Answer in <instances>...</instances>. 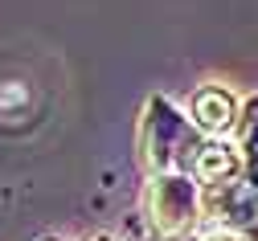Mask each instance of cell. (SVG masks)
Instances as JSON below:
<instances>
[{
	"label": "cell",
	"instance_id": "cell-10",
	"mask_svg": "<svg viewBox=\"0 0 258 241\" xmlns=\"http://www.w3.org/2000/svg\"><path fill=\"white\" fill-rule=\"evenodd\" d=\"M45 241H57V237H45Z\"/></svg>",
	"mask_w": 258,
	"mask_h": 241
},
{
	"label": "cell",
	"instance_id": "cell-4",
	"mask_svg": "<svg viewBox=\"0 0 258 241\" xmlns=\"http://www.w3.org/2000/svg\"><path fill=\"white\" fill-rule=\"evenodd\" d=\"M192 127H197L205 139H225L230 131H238V102L234 94L225 90V86H201L197 94H192Z\"/></svg>",
	"mask_w": 258,
	"mask_h": 241
},
{
	"label": "cell",
	"instance_id": "cell-8",
	"mask_svg": "<svg viewBox=\"0 0 258 241\" xmlns=\"http://www.w3.org/2000/svg\"><path fill=\"white\" fill-rule=\"evenodd\" d=\"M246 180L258 188V159H246Z\"/></svg>",
	"mask_w": 258,
	"mask_h": 241
},
{
	"label": "cell",
	"instance_id": "cell-11",
	"mask_svg": "<svg viewBox=\"0 0 258 241\" xmlns=\"http://www.w3.org/2000/svg\"><path fill=\"white\" fill-rule=\"evenodd\" d=\"M254 237H258V229H254Z\"/></svg>",
	"mask_w": 258,
	"mask_h": 241
},
{
	"label": "cell",
	"instance_id": "cell-9",
	"mask_svg": "<svg viewBox=\"0 0 258 241\" xmlns=\"http://www.w3.org/2000/svg\"><path fill=\"white\" fill-rule=\"evenodd\" d=\"M90 241H115V237H90Z\"/></svg>",
	"mask_w": 258,
	"mask_h": 241
},
{
	"label": "cell",
	"instance_id": "cell-7",
	"mask_svg": "<svg viewBox=\"0 0 258 241\" xmlns=\"http://www.w3.org/2000/svg\"><path fill=\"white\" fill-rule=\"evenodd\" d=\"M205 241H258L254 233H242V229H209Z\"/></svg>",
	"mask_w": 258,
	"mask_h": 241
},
{
	"label": "cell",
	"instance_id": "cell-1",
	"mask_svg": "<svg viewBox=\"0 0 258 241\" xmlns=\"http://www.w3.org/2000/svg\"><path fill=\"white\" fill-rule=\"evenodd\" d=\"M205 147V135L184 119L164 94H152L140 115V159L148 176L164 172H192V159Z\"/></svg>",
	"mask_w": 258,
	"mask_h": 241
},
{
	"label": "cell",
	"instance_id": "cell-5",
	"mask_svg": "<svg viewBox=\"0 0 258 241\" xmlns=\"http://www.w3.org/2000/svg\"><path fill=\"white\" fill-rule=\"evenodd\" d=\"M192 176H197V184L205 192L221 188V184H234V180L246 176V155L230 139H205V147L197 151V159H192Z\"/></svg>",
	"mask_w": 258,
	"mask_h": 241
},
{
	"label": "cell",
	"instance_id": "cell-6",
	"mask_svg": "<svg viewBox=\"0 0 258 241\" xmlns=\"http://www.w3.org/2000/svg\"><path fill=\"white\" fill-rule=\"evenodd\" d=\"M238 147L246 159H258V94L246 98V107L238 115Z\"/></svg>",
	"mask_w": 258,
	"mask_h": 241
},
{
	"label": "cell",
	"instance_id": "cell-3",
	"mask_svg": "<svg viewBox=\"0 0 258 241\" xmlns=\"http://www.w3.org/2000/svg\"><path fill=\"white\" fill-rule=\"evenodd\" d=\"M205 217L213 221V229H242L254 233L258 229V188L242 176L234 184H221L205 192Z\"/></svg>",
	"mask_w": 258,
	"mask_h": 241
},
{
	"label": "cell",
	"instance_id": "cell-2",
	"mask_svg": "<svg viewBox=\"0 0 258 241\" xmlns=\"http://www.w3.org/2000/svg\"><path fill=\"white\" fill-rule=\"evenodd\" d=\"M144 217L156 241H180L205 217V188L192 172H164L148 176L144 188Z\"/></svg>",
	"mask_w": 258,
	"mask_h": 241
}]
</instances>
